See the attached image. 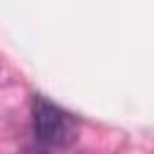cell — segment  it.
Masks as SVG:
<instances>
[{"mask_svg":"<svg viewBox=\"0 0 154 154\" xmlns=\"http://www.w3.org/2000/svg\"><path fill=\"white\" fill-rule=\"evenodd\" d=\"M31 120L36 140L46 147H70L77 140V128L72 118L41 96H36L31 103Z\"/></svg>","mask_w":154,"mask_h":154,"instance_id":"cell-1","label":"cell"}]
</instances>
